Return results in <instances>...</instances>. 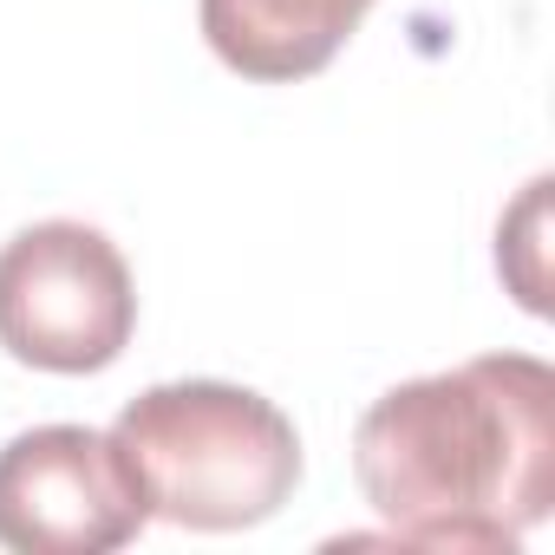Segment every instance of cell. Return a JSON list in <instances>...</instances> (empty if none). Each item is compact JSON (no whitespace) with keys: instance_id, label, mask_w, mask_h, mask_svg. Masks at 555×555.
<instances>
[{"instance_id":"obj_1","label":"cell","mask_w":555,"mask_h":555,"mask_svg":"<svg viewBox=\"0 0 555 555\" xmlns=\"http://www.w3.org/2000/svg\"><path fill=\"white\" fill-rule=\"evenodd\" d=\"M366 503L405 548H516L555 503V373L483 353L405 379L353 431Z\"/></svg>"},{"instance_id":"obj_2","label":"cell","mask_w":555,"mask_h":555,"mask_svg":"<svg viewBox=\"0 0 555 555\" xmlns=\"http://www.w3.org/2000/svg\"><path fill=\"white\" fill-rule=\"evenodd\" d=\"M112 444L151 516L177 529H255L301 483V438L288 412L222 379H177L138 392Z\"/></svg>"},{"instance_id":"obj_3","label":"cell","mask_w":555,"mask_h":555,"mask_svg":"<svg viewBox=\"0 0 555 555\" xmlns=\"http://www.w3.org/2000/svg\"><path fill=\"white\" fill-rule=\"evenodd\" d=\"M131 327V268L92 222H34L0 248V347L21 366L105 373Z\"/></svg>"},{"instance_id":"obj_4","label":"cell","mask_w":555,"mask_h":555,"mask_svg":"<svg viewBox=\"0 0 555 555\" xmlns=\"http://www.w3.org/2000/svg\"><path fill=\"white\" fill-rule=\"evenodd\" d=\"M151 522L112 431L40 425L0 451V548L112 555Z\"/></svg>"},{"instance_id":"obj_5","label":"cell","mask_w":555,"mask_h":555,"mask_svg":"<svg viewBox=\"0 0 555 555\" xmlns=\"http://www.w3.org/2000/svg\"><path fill=\"white\" fill-rule=\"evenodd\" d=\"M373 0H203V40L216 60L255 86L314 79Z\"/></svg>"}]
</instances>
